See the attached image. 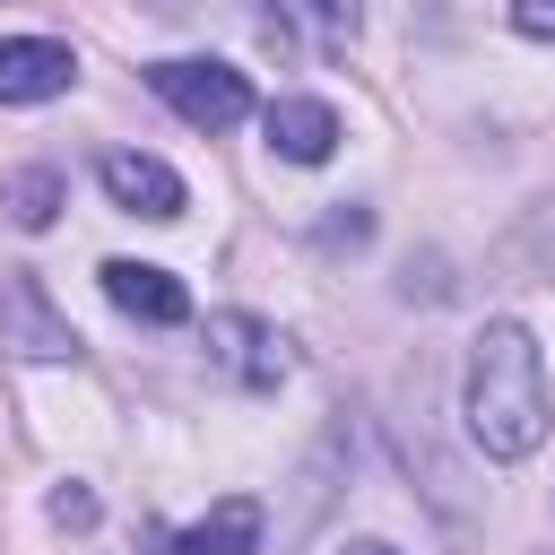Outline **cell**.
<instances>
[{
  "instance_id": "obj_5",
  "label": "cell",
  "mask_w": 555,
  "mask_h": 555,
  "mask_svg": "<svg viewBox=\"0 0 555 555\" xmlns=\"http://www.w3.org/2000/svg\"><path fill=\"white\" fill-rule=\"evenodd\" d=\"M95 182H104V199H113V208H130V217H156V225L191 208L182 173H173L165 156H139V147H113V156L95 165Z\"/></svg>"
},
{
  "instance_id": "obj_1",
  "label": "cell",
  "mask_w": 555,
  "mask_h": 555,
  "mask_svg": "<svg viewBox=\"0 0 555 555\" xmlns=\"http://www.w3.org/2000/svg\"><path fill=\"white\" fill-rule=\"evenodd\" d=\"M546 356L529 338V321H486L468 338V390H460V416H468V442L486 460H529L546 442Z\"/></svg>"
},
{
  "instance_id": "obj_8",
  "label": "cell",
  "mask_w": 555,
  "mask_h": 555,
  "mask_svg": "<svg viewBox=\"0 0 555 555\" xmlns=\"http://www.w3.org/2000/svg\"><path fill=\"white\" fill-rule=\"evenodd\" d=\"M260 130H269V147H278L286 165H321V156L338 147V113H330L321 95H278V104L260 113Z\"/></svg>"
},
{
  "instance_id": "obj_10",
  "label": "cell",
  "mask_w": 555,
  "mask_h": 555,
  "mask_svg": "<svg viewBox=\"0 0 555 555\" xmlns=\"http://www.w3.org/2000/svg\"><path fill=\"white\" fill-rule=\"evenodd\" d=\"M269 35L304 52H347L356 43V0H269Z\"/></svg>"
},
{
  "instance_id": "obj_4",
  "label": "cell",
  "mask_w": 555,
  "mask_h": 555,
  "mask_svg": "<svg viewBox=\"0 0 555 555\" xmlns=\"http://www.w3.org/2000/svg\"><path fill=\"white\" fill-rule=\"evenodd\" d=\"M0 347H17V356H43V364L78 356V330H69V321L43 304L35 269H0Z\"/></svg>"
},
{
  "instance_id": "obj_2",
  "label": "cell",
  "mask_w": 555,
  "mask_h": 555,
  "mask_svg": "<svg viewBox=\"0 0 555 555\" xmlns=\"http://www.w3.org/2000/svg\"><path fill=\"white\" fill-rule=\"evenodd\" d=\"M147 87L191 121V130H234L251 113V78L234 61H147Z\"/></svg>"
},
{
  "instance_id": "obj_9",
  "label": "cell",
  "mask_w": 555,
  "mask_h": 555,
  "mask_svg": "<svg viewBox=\"0 0 555 555\" xmlns=\"http://www.w3.org/2000/svg\"><path fill=\"white\" fill-rule=\"evenodd\" d=\"M173 555H260V503L251 494H217L191 529H173Z\"/></svg>"
},
{
  "instance_id": "obj_12",
  "label": "cell",
  "mask_w": 555,
  "mask_h": 555,
  "mask_svg": "<svg viewBox=\"0 0 555 555\" xmlns=\"http://www.w3.org/2000/svg\"><path fill=\"white\" fill-rule=\"evenodd\" d=\"M503 9H512V26L529 43H555V0H503Z\"/></svg>"
},
{
  "instance_id": "obj_13",
  "label": "cell",
  "mask_w": 555,
  "mask_h": 555,
  "mask_svg": "<svg viewBox=\"0 0 555 555\" xmlns=\"http://www.w3.org/2000/svg\"><path fill=\"white\" fill-rule=\"evenodd\" d=\"M52 520H61V529H87V520H95V494H87V486H61V494H52Z\"/></svg>"
},
{
  "instance_id": "obj_7",
  "label": "cell",
  "mask_w": 555,
  "mask_h": 555,
  "mask_svg": "<svg viewBox=\"0 0 555 555\" xmlns=\"http://www.w3.org/2000/svg\"><path fill=\"white\" fill-rule=\"evenodd\" d=\"M104 295H113L130 321H147V330L191 321V286H182L173 269H156V260H104Z\"/></svg>"
},
{
  "instance_id": "obj_6",
  "label": "cell",
  "mask_w": 555,
  "mask_h": 555,
  "mask_svg": "<svg viewBox=\"0 0 555 555\" xmlns=\"http://www.w3.org/2000/svg\"><path fill=\"white\" fill-rule=\"evenodd\" d=\"M69 78H78L69 43H52V35H0V104H52V95H69Z\"/></svg>"
},
{
  "instance_id": "obj_14",
  "label": "cell",
  "mask_w": 555,
  "mask_h": 555,
  "mask_svg": "<svg viewBox=\"0 0 555 555\" xmlns=\"http://www.w3.org/2000/svg\"><path fill=\"white\" fill-rule=\"evenodd\" d=\"M347 555H399V546H382V538H356V546H347Z\"/></svg>"
},
{
  "instance_id": "obj_3",
  "label": "cell",
  "mask_w": 555,
  "mask_h": 555,
  "mask_svg": "<svg viewBox=\"0 0 555 555\" xmlns=\"http://www.w3.org/2000/svg\"><path fill=\"white\" fill-rule=\"evenodd\" d=\"M208 364H217L234 390H278V382H286V338H278L260 312H217V321H208Z\"/></svg>"
},
{
  "instance_id": "obj_11",
  "label": "cell",
  "mask_w": 555,
  "mask_h": 555,
  "mask_svg": "<svg viewBox=\"0 0 555 555\" xmlns=\"http://www.w3.org/2000/svg\"><path fill=\"white\" fill-rule=\"evenodd\" d=\"M0 208H9L26 234H43V225H52V208H61V173H52V165H26V173H9V182H0Z\"/></svg>"
}]
</instances>
